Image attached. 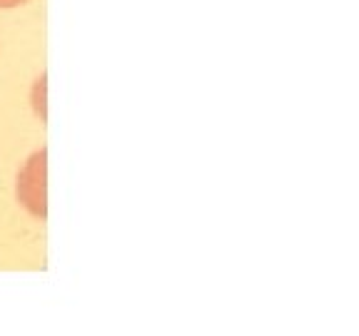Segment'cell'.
I'll use <instances>...</instances> for the list:
<instances>
[{
    "label": "cell",
    "instance_id": "obj_1",
    "mask_svg": "<svg viewBox=\"0 0 359 336\" xmlns=\"http://www.w3.org/2000/svg\"><path fill=\"white\" fill-rule=\"evenodd\" d=\"M45 157L48 152L40 150L28 160V164L18 174V200L35 214V217L45 219L48 207H45Z\"/></svg>",
    "mask_w": 359,
    "mask_h": 336
},
{
    "label": "cell",
    "instance_id": "obj_2",
    "mask_svg": "<svg viewBox=\"0 0 359 336\" xmlns=\"http://www.w3.org/2000/svg\"><path fill=\"white\" fill-rule=\"evenodd\" d=\"M28 0H0V8H18V6H25Z\"/></svg>",
    "mask_w": 359,
    "mask_h": 336
}]
</instances>
